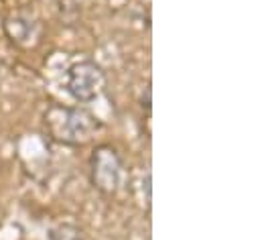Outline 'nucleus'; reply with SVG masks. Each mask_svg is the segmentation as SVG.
Returning <instances> with one entry per match:
<instances>
[{
  "label": "nucleus",
  "instance_id": "1",
  "mask_svg": "<svg viewBox=\"0 0 262 240\" xmlns=\"http://www.w3.org/2000/svg\"><path fill=\"white\" fill-rule=\"evenodd\" d=\"M45 128L49 136L63 145H83L92 141L100 122L94 114L83 108H69V106H51L45 112Z\"/></svg>",
  "mask_w": 262,
  "mask_h": 240
},
{
  "label": "nucleus",
  "instance_id": "2",
  "mask_svg": "<svg viewBox=\"0 0 262 240\" xmlns=\"http://www.w3.org/2000/svg\"><path fill=\"white\" fill-rule=\"evenodd\" d=\"M106 86V75L102 67L94 61H79L73 63L67 71L66 88L77 102H92L96 100Z\"/></svg>",
  "mask_w": 262,
  "mask_h": 240
},
{
  "label": "nucleus",
  "instance_id": "3",
  "mask_svg": "<svg viewBox=\"0 0 262 240\" xmlns=\"http://www.w3.org/2000/svg\"><path fill=\"white\" fill-rule=\"evenodd\" d=\"M122 179V159L110 145H100L92 155V183L98 191L114 195Z\"/></svg>",
  "mask_w": 262,
  "mask_h": 240
},
{
  "label": "nucleus",
  "instance_id": "4",
  "mask_svg": "<svg viewBox=\"0 0 262 240\" xmlns=\"http://www.w3.org/2000/svg\"><path fill=\"white\" fill-rule=\"evenodd\" d=\"M35 29H37V23L31 21V18H23V16H10L4 21V31L8 35V39L16 45L20 43H27L33 35H35Z\"/></svg>",
  "mask_w": 262,
  "mask_h": 240
},
{
  "label": "nucleus",
  "instance_id": "5",
  "mask_svg": "<svg viewBox=\"0 0 262 240\" xmlns=\"http://www.w3.org/2000/svg\"><path fill=\"white\" fill-rule=\"evenodd\" d=\"M51 238L53 240H81L79 232L75 228H69V226H63L59 230H53L51 232Z\"/></svg>",
  "mask_w": 262,
  "mask_h": 240
}]
</instances>
